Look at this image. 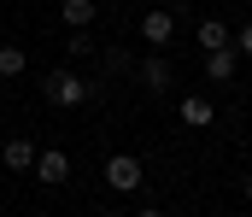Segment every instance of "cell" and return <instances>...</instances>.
I'll return each mask as SVG.
<instances>
[{
    "label": "cell",
    "mask_w": 252,
    "mask_h": 217,
    "mask_svg": "<svg viewBox=\"0 0 252 217\" xmlns=\"http://www.w3.org/2000/svg\"><path fill=\"white\" fill-rule=\"evenodd\" d=\"M41 94H47V106H59V112H76V106H88V82H82L76 71H47Z\"/></svg>",
    "instance_id": "obj_1"
},
{
    "label": "cell",
    "mask_w": 252,
    "mask_h": 217,
    "mask_svg": "<svg viewBox=\"0 0 252 217\" xmlns=\"http://www.w3.org/2000/svg\"><path fill=\"white\" fill-rule=\"evenodd\" d=\"M141 176H147V170H141L135 153H112V158H106V188H112V194H135Z\"/></svg>",
    "instance_id": "obj_2"
},
{
    "label": "cell",
    "mask_w": 252,
    "mask_h": 217,
    "mask_svg": "<svg viewBox=\"0 0 252 217\" xmlns=\"http://www.w3.org/2000/svg\"><path fill=\"white\" fill-rule=\"evenodd\" d=\"M170 35H176V12H170V6H153V12H141V41H147V47H164Z\"/></svg>",
    "instance_id": "obj_3"
},
{
    "label": "cell",
    "mask_w": 252,
    "mask_h": 217,
    "mask_svg": "<svg viewBox=\"0 0 252 217\" xmlns=\"http://www.w3.org/2000/svg\"><path fill=\"white\" fill-rule=\"evenodd\" d=\"M64 176H70V158H64V147H41V153H35V182H41V188H59Z\"/></svg>",
    "instance_id": "obj_4"
},
{
    "label": "cell",
    "mask_w": 252,
    "mask_h": 217,
    "mask_svg": "<svg viewBox=\"0 0 252 217\" xmlns=\"http://www.w3.org/2000/svg\"><path fill=\"white\" fill-rule=\"evenodd\" d=\"M135 76H141V82H147V88H153V94H164V88H170V82H176V71H170V59H164V53H158V47H153V53H147V59H135Z\"/></svg>",
    "instance_id": "obj_5"
},
{
    "label": "cell",
    "mask_w": 252,
    "mask_h": 217,
    "mask_svg": "<svg viewBox=\"0 0 252 217\" xmlns=\"http://www.w3.org/2000/svg\"><path fill=\"white\" fill-rule=\"evenodd\" d=\"M35 153H41V147H35V141H24V135H18V141H6V147H0V164L24 176V170H35Z\"/></svg>",
    "instance_id": "obj_6"
},
{
    "label": "cell",
    "mask_w": 252,
    "mask_h": 217,
    "mask_svg": "<svg viewBox=\"0 0 252 217\" xmlns=\"http://www.w3.org/2000/svg\"><path fill=\"white\" fill-rule=\"evenodd\" d=\"M211 118H217V106L205 94H182V124L188 129H211Z\"/></svg>",
    "instance_id": "obj_7"
},
{
    "label": "cell",
    "mask_w": 252,
    "mask_h": 217,
    "mask_svg": "<svg viewBox=\"0 0 252 217\" xmlns=\"http://www.w3.org/2000/svg\"><path fill=\"white\" fill-rule=\"evenodd\" d=\"M235 65H241V53H235V47H211V53H205V76H211V82H229Z\"/></svg>",
    "instance_id": "obj_8"
},
{
    "label": "cell",
    "mask_w": 252,
    "mask_h": 217,
    "mask_svg": "<svg viewBox=\"0 0 252 217\" xmlns=\"http://www.w3.org/2000/svg\"><path fill=\"white\" fill-rule=\"evenodd\" d=\"M199 47L211 53V47H229V24L223 18H199Z\"/></svg>",
    "instance_id": "obj_9"
},
{
    "label": "cell",
    "mask_w": 252,
    "mask_h": 217,
    "mask_svg": "<svg viewBox=\"0 0 252 217\" xmlns=\"http://www.w3.org/2000/svg\"><path fill=\"white\" fill-rule=\"evenodd\" d=\"M94 12H100L94 0H64V24H70V30H88V24H94Z\"/></svg>",
    "instance_id": "obj_10"
},
{
    "label": "cell",
    "mask_w": 252,
    "mask_h": 217,
    "mask_svg": "<svg viewBox=\"0 0 252 217\" xmlns=\"http://www.w3.org/2000/svg\"><path fill=\"white\" fill-rule=\"evenodd\" d=\"M24 65H30V59H24V47H18V41H12V47H0V76H24Z\"/></svg>",
    "instance_id": "obj_11"
},
{
    "label": "cell",
    "mask_w": 252,
    "mask_h": 217,
    "mask_svg": "<svg viewBox=\"0 0 252 217\" xmlns=\"http://www.w3.org/2000/svg\"><path fill=\"white\" fill-rule=\"evenodd\" d=\"M94 47H100V41H94L88 30H70V41H64V53H70V59H88Z\"/></svg>",
    "instance_id": "obj_12"
},
{
    "label": "cell",
    "mask_w": 252,
    "mask_h": 217,
    "mask_svg": "<svg viewBox=\"0 0 252 217\" xmlns=\"http://www.w3.org/2000/svg\"><path fill=\"white\" fill-rule=\"evenodd\" d=\"M106 71H112V76L135 71V53H129V47H106Z\"/></svg>",
    "instance_id": "obj_13"
},
{
    "label": "cell",
    "mask_w": 252,
    "mask_h": 217,
    "mask_svg": "<svg viewBox=\"0 0 252 217\" xmlns=\"http://www.w3.org/2000/svg\"><path fill=\"white\" fill-rule=\"evenodd\" d=\"M235 53H247V59H252V24L241 30V35H235Z\"/></svg>",
    "instance_id": "obj_14"
},
{
    "label": "cell",
    "mask_w": 252,
    "mask_h": 217,
    "mask_svg": "<svg viewBox=\"0 0 252 217\" xmlns=\"http://www.w3.org/2000/svg\"><path fill=\"white\" fill-rule=\"evenodd\" d=\"M247 200H252V170H247Z\"/></svg>",
    "instance_id": "obj_15"
},
{
    "label": "cell",
    "mask_w": 252,
    "mask_h": 217,
    "mask_svg": "<svg viewBox=\"0 0 252 217\" xmlns=\"http://www.w3.org/2000/svg\"><path fill=\"white\" fill-rule=\"evenodd\" d=\"M135 217H164V212H135Z\"/></svg>",
    "instance_id": "obj_16"
},
{
    "label": "cell",
    "mask_w": 252,
    "mask_h": 217,
    "mask_svg": "<svg viewBox=\"0 0 252 217\" xmlns=\"http://www.w3.org/2000/svg\"><path fill=\"white\" fill-rule=\"evenodd\" d=\"M94 217H118V212H94Z\"/></svg>",
    "instance_id": "obj_17"
},
{
    "label": "cell",
    "mask_w": 252,
    "mask_h": 217,
    "mask_svg": "<svg viewBox=\"0 0 252 217\" xmlns=\"http://www.w3.org/2000/svg\"><path fill=\"white\" fill-rule=\"evenodd\" d=\"M235 217H252V212H235Z\"/></svg>",
    "instance_id": "obj_18"
},
{
    "label": "cell",
    "mask_w": 252,
    "mask_h": 217,
    "mask_svg": "<svg viewBox=\"0 0 252 217\" xmlns=\"http://www.w3.org/2000/svg\"><path fill=\"white\" fill-rule=\"evenodd\" d=\"M0 194H6V182H0Z\"/></svg>",
    "instance_id": "obj_19"
},
{
    "label": "cell",
    "mask_w": 252,
    "mask_h": 217,
    "mask_svg": "<svg viewBox=\"0 0 252 217\" xmlns=\"http://www.w3.org/2000/svg\"><path fill=\"white\" fill-rule=\"evenodd\" d=\"M112 6H118V0H112Z\"/></svg>",
    "instance_id": "obj_20"
}]
</instances>
